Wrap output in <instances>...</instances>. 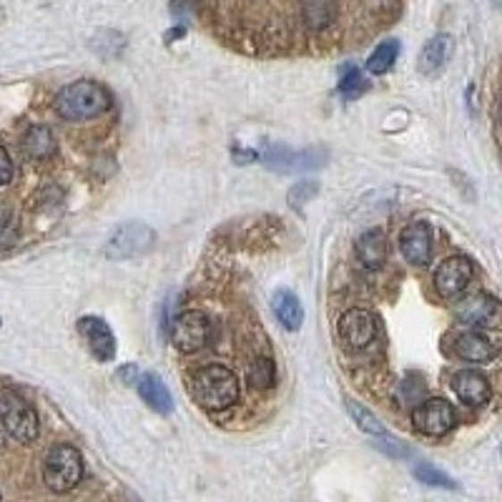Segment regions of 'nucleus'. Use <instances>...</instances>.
<instances>
[{
  "label": "nucleus",
  "mask_w": 502,
  "mask_h": 502,
  "mask_svg": "<svg viewBox=\"0 0 502 502\" xmlns=\"http://www.w3.org/2000/svg\"><path fill=\"white\" fill-rule=\"evenodd\" d=\"M414 477H417L420 482H424V485H435V488H449V489L457 488L452 477H448L442 470H437L435 464L430 463L414 464Z\"/></svg>",
  "instance_id": "obj_25"
},
{
  "label": "nucleus",
  "mask_w": 502,
  "mask_h": 502,
  "mask_svg": "<svg viewBox=\"0 0 502 502\" xmlns=\"http://www.w3.org/2000/svg\"><path fill=\"white\" fill-rule=\"evenodd\" d=\"M111 108V93L98 80H73L55 96V113L66 121H88Z\"/></svg>",
  "instance_id": "obj_1"
},
{
  "label": "nucleus",
  "mask_w": 502,
  "mask_h": 502,
  "mask_svg": "<svg viewBox=\"0 0 502 502\" xmlns=\"http://www.w3.org/2000/svg\"><path fill=\"white\" fill-rule=\"evenodd\" d=\"M317 191H319L317 181H299V184L289 191V201L294 206H299V204H305V201H309V198L314 197Z\"/></svg>",
  "instance_id": "obj_26"
},
{
  "label": "nucleus",
  "mask_w": 502,
  "mask_h": 502,
  "mask_svg": "<svg viewBox=\"0 0 502 502\" xmlns=\"http://www.w3.org/2000/svg\"><path fill=\"white\" fill-rule=\"evenodd\" d=\"M209 342V317L198 309L181 312L172 322V344L181 355H194Z\"/></svg>",
  "instance_id": "obj_6"
},
{
  "label": "nucleus",
  "mask_w": 502,
  "mask_h": 502,
  "mask_svg": "<svg viewBox=\"0 0 502 502\" xmlns=\"http://www.w3.org/2000/svg\"><path fill=\"white\" fill-rule=\"evenodd\" d=\"M0 427L18 442H36L40 435L38 412L26 397L13 389H0Z\"/></svg>",
  "instance_id": "obj_3"
},
{
  "label": "nucleus",
  "mask_w": 502,
  "mask_h": 502,
  "mask_svg": "<svg viewBox=\"0 0 502 502\" xmlns=\"http://www.w3.org/2000/svg\"><path fill=\"white\" fill-rule=\"evenodd\" d=\"M339 91H342L344 98H357V96L367 91V80H364V76H362V71L357 66L344 68L342 80H339Z\"/></svg>",
  "instance_id": "obj_24"
},
{
  "label": "nucleus",
  "mask_w": 502,
  "mask_h": 502,
  "mask_svg": "<svg viewBox=\"0 0 502 502\" xmlns=\"http://www.w3.org/2000/svg\"><path fill=\"white\" fill-rule=\"evenodd\" d=\"M455 319L470 330H488L500 324L502 306L489 294H473L455 305Z\"/></svg>",
  "instance_id": "obj_8"
},
{
  "label": "nucleus",
  "mask_w": 502,
  "mask_h": 502,
  "mask_svg": "<svg viewBox=\"0 0 502 502\" xmlns=\"http://www.w3.org/2000/svg\"><path fill=\"white\" fill-rule=\"evenodd\" d=\"M272 309H274V314L281 322V327H287L289 331H297L305 322V309H302L299 297L287 289H279L272 297Z\"/></svg>",
  "instance_id": "obj_18"
},
{
  "label": "nucleus",
  "mask_w": 502,
  "mask_h": 502,
  "mask_svg": "<svg viewBox=\"0 0 502 502\" xmlns=\"http://www.w3.org/2000/svg\"><path fill=\"white\" fill-rule=\"evenodd\" d=\"M83 480V457L73 445H55L43 460V482L54 492H71Z\"/></svg>",
  "instance_id": "obj_4"
},
{
  "label": "nucleus",
  "mask_w": 502,
  "mask_h": 502,
  "mask_svg": "<svg viewBox=\"0 0 502 502\" xmlns=\"http://www.w3.org/2000/svg\"><path fill=\"white\" fill-rule=\"evenodd\" d=\"M23 151L30 159L43 161L51 159L55 154V136L48 126H33L23 136Z\"/></svg>",
  "instance_id": "obj_19"
},
{
  "label": "nucleus",
  "mask_w": 502,
  "mask_h": 502,
  "mask_svg": "<svg viewBox=\"0 0 502 502\" xmlns=\"http://www.w3.org/2000/svg\"><path fill=\"white\" fill-rule=\"evenodd\" d=\"M249 382L256 389H269L277 382V367L269 357H256L249 367Z\"/></svg>",
  "instance_id": "obj_23"
},
{
  "label": "nucleus",
  "mask_w": 502,
  "mask_h": 502,
  "mask_svg": "<svg viewBox=\"0 0 502 502\" xmlns=\"http://www.w3.org/2000/svg\"><path fill=\"white\" fill-rule=\"evenodd\" d=\"M344 405H347V410L352 414V420L357 423V427L362 432H367V435H377L382 437L384 435V424L377 420V414L370 412L364 405H359L357 399H344Z\"/></svg>",
  "instance_id": "obj_22"
},
{
  "label": "nucleus",
  "mask_w": 502,
  "mask_h": 502,
  "mask_svg": "<svg viewBox=\"0 0 502 502\" xmlns=\"http://www.w3.org/2000/svg\"><path fill=\"white\" fill-rule=\"evenodd\" d=\"M337 18V3L334 0H305L306 26L322 30Z\"/></svg>",
  "instance_id": "obj_20"
},
{
  "label": "nucleus",
  "mask_w": 502,
  "mask_h": 502,
  "mask_svg": "<svg viewBox=\"0 0 502 502\" xmlns=\"http://www.w3.org/2000/svg\"><path fill=\"white\" fill-rule=\"evenodd\" d=\"M355 251H357L359 264L364 266V269H382L387 256H389L387 234H384L382 229H370V231H364V234L357 238Z\"/></svg>",
  "instance_id": "obj_15"
},
{
  "label": "nucleus",
  "mask_w": 502,
  "mask_h": 502,
  "mask_svg": "<svg viewBox=\"0 0 502 502\" xmlns=\"http://www.w3.org/2000/svg\"><path fill=\"white\" fill-rule=\"evenodd\" d=\"M370 11H374V13H384V11H389L392 5H395L397 0H362Z\"/></svg>",
  "instance_id": "obj_30"
},
{
  "label": "nucleus",
  "mask_w": 502,
  "mask_h": 502,
  "mask_svg": "<svg viewBox=\"0 0 502 502\" xmlns=\"http://www.w3.org/2000/svg\"><path fill=\"white\" fill-rule=\"evenodd\" d=\"M13 181V161L8 156V151L0 146V186H8Z\"/></svg>",
  "instance_id": "obj_28"
},
{
  "label": "nucleus",
  "mask_w": 502,
  "mask_h": 502,
  "mask_svg": "<svg viewBox=\"0 0 502 502\" xmlns=\"http://www.w3.org/2000/svg\"><path fill=\"white\" fill-rule=\"evenodd\" d=\"M397 55H399V43L397 40H384L367 58V71H370L372 76H382L387 71H392Z\"/></svg>",
  "instance_id": "obj_21"
},
{
  "label": "nucleus",
  "mask_w": 502,
  "mask_h": 502,
  "mask_svg": "<svg viewBox=\"0 0 502 502\" xmlns=\"http://www.w3.org/2000/svg\"><path fill=\"white\" fill-rule=\"evenodd\" d=\"M0 498H3V492H0Z\"/></svg>",
  "instance_id": "obj_31"
},
{
  "label": "nucleus",
  "mask_w": 502,
  "mask_h": 502,
  "mask_svg": "<svg viewBox=\"0 0 502 502\" xmlns=\"http://www.w3.org/2000/svg\"><path fill=\"white\" fill-rule=\"evenodd\" d=\"M455 54V40L448 33H437L432 38L427 40L420 51V58H417V68L423 76H437L442 68L448 66L449 58Z\"/></svg>",
  "instance_id": "obj_14"
},
{
  "label": "nucleus",
  "mask_w": 502,
  "mask_h": 502,
  "mask_svg": "<svg viewBox=\"0 0 502 502\" xmlns=\"http://www.w3.org/2000/svg\"><path fill=\"white\" fill-rule=\"evenodd\" d=\"M136 387H138V395H141V399H144L151 410L159 412V414H172V410H173L172 392L166 389V384L161 382L159 374H154V372L138 374Z\"/></svg>",
  "instance_id": "obj_17"
},
{
  "label": "nucleus",
  "mask_w": 502,
  "mask_h": 502,
  "mask_svg": "<svg viewBox=\"0 0 502 502\" xmlns=\"http://www.w3.org/2000/svg\"><path fill=\"white\" fill-rule=\"evenodd\" d=\"M452 389L455 395L463 399L464 405L480 407L489 399V382L485 374H480L475 370H463L452 377Z\"/></svg>",
  "instance_id": "obj_16"
},
{
  "label": "nucleus",
  "mask_w": 502,
  "mask_h": 502,
  "mask_svg": "<svg viewBox=\"0 0 502 502\" xmlns=\"http://www.w3.org/2000/svg\"><path fill=\"white\" fill-rule=\"evenodd\" d=\"M473 262L467 256H448L442 264L435 269V289L442 299H455L460 297L470 281H473Z\"/></svg>",
  "instance_id": "obj_9"
},
{
  "label": "nucleus",
  "mask_w": 502,
  "mask_h": 502,
  "mask_svg": "<svg viewBox=\"0 0 502 502\" xmlns=\"http://www.w3.org/2000/svg\"><path fill=\"white\" fill-rule=\"evenodd\" d=\"M377 448L382 449V452H387V455H392V457H407L410 455V449L399 448V442L397 439H382V442H377Z\"/></svg>",
  "instance_id": "obj_29"
},
{
  "label": "nucleus",
  "mask_w": 502,
  "mask_h": 502,
  "mask_svg": "<svg viewBox=\"0 0 502 502\" xmlns=\"http://www.w3.org/2000/svg\"><path fill=\"white\" fill-rule=\"evenodd\" d=\"M402 256L414 266H423L432 256V229L427 222H412L399 237Z\"/></svg>",
  "instance_id": "obj_13"
},
{
  "label": "nucleus",
  "mask_w": 502,
  "mask_h": 502,
  "mask_svg": "<svg viewBox=\"0 0 502 502\" xmlns=\"http://www.w3.org/2000/svg\"><path fill=\"white\" fill-rule=\"evenodd\" d=\"M79 334L86 339V347L98 362H111L116 355V337L104 319L98 317H80Z\"/></svg>",
  "instance_id": "obj_11"
},
{
  "label": "nucleus",
  "mask_w": 502,
  "mask_h": 502,
  "mask_svg": "<svg viewBox=\"0 0 502 502\" xmlns=\"http://www.w3.org/2000/svg\"><path fill=\"white\" fill-rule=\"evenodd\" d=\"M455 423H457L455 407L449 405L448 399H439V397L424 399V402H420V405L412 410V424H414V430H417L420 435H448L449 430L455 427Z\"/></svg>",
  "instance_id": "obj_7"
},
{
  "label": "nucleus",
  "mask_w": 502,
  "mask_h": 502,
  "mask_svg": "<svg viewBox=\"0 0 502 502\" xmlns=\"http://www.w3.org/2000/svg\"><path fill=\"white\" fill-rule=\"evenodd\" d=\"M452 355L464 359V362H475V364H485L492 362L498 355V347L492 339H488L482 331L467 330L452 337Z\"/></svg>",
  "instance_id": "obj_12"
},
{
  "label": "nucleus",
  "mask_w": 502,
  "mask_h": 502,
  "mask_svg": "<svg viewBox=\"0 0 502 502\" xmlns=\"http://www.w3.org/2000/svg\"><path fill=\"white\" fill-rule=\"evenodd\" d=\"M339 339L352 349H367L377 337V319L367 309H349L337 322Z\"/></svg>",
  "instance_id": "obj_10"
},
{
  "label": "nucleus",
  "mask_w": 502,
  "mask_h": 502,
  "mask_svg": "<svg viewBox=\"0 0 502 502\" xmlns=\"http://www.w3.org/2000/svg\"><path fill=\"white\" fill-rule=\"evenodd\" d=\"M156 244V231L144 222H126L121 224L106 241V256L108 259H136L144 256L154 249Z\"/></svg>",
  "instance_id": "obj_5"
},
{
  "label": "nucleus",
  "mask_w": 502,
  "mask_h": 502,
  "mask_svg": "<svg viewBox=\"0 0 502 502\" xmlns=\"http://www.w3.org/2000/svg\"><path fill=\"white\" fill-rule=\"evenodd\" d=\"M0 445H3V442H0Z\"/></svg>",
  "instance_id": "obj_32"
},
{
  "label": "nucleus",
  "mask_w": 502,
  "mask_h": 502,
  "mask_svg": "<svg viewBox=\"0 0 502 502\" xmlns=\"http://www.w3.org/2000/svg\"><path fill=\"white\" fill-rule=\"evenodd\" d=\"M15 238H18L15 222L8 216V213L0 212V249H3V247H11Z\"/></svg>",
  "instance_id": "obj_27"
},
{
  "label": "nucleus",
  "mask_w": 502,
  "mask_h": 502,
  "mask_svg": "<svg viewBox=\"0 0 502 502\" xmlns=\"http://www.w3.org/2000/svg\"><path fill=\"white\" fill-rule=\"evenodd\" d=\"M238 395H241V387H238L237 374L222 364L201 367L191 377V397L204 410H229L238 402Z\"/></svg>",
  "instance_id": "obj_2"
}]
</instances>
